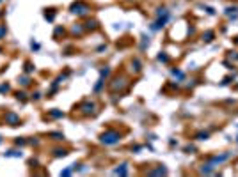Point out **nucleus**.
Wrapping results in <instances>:
<instances>
[{
  "label": "nucleus",
  "instance_id": "f257e3e1",
  "mask_svg": "<svg viewBox=\"0 0 238 177\" xmlns=\"http://www.w3.org/2000/svg\"><path fill=\"white\" fill-rule=\"evenodd\" d=\"M101 140H103L105 144H116V142L119 140V137H117L116 133H108V135H103Z\"/></svg>",
  "mask_w": 238,
  "mask_h": 177
}]
</instances>
